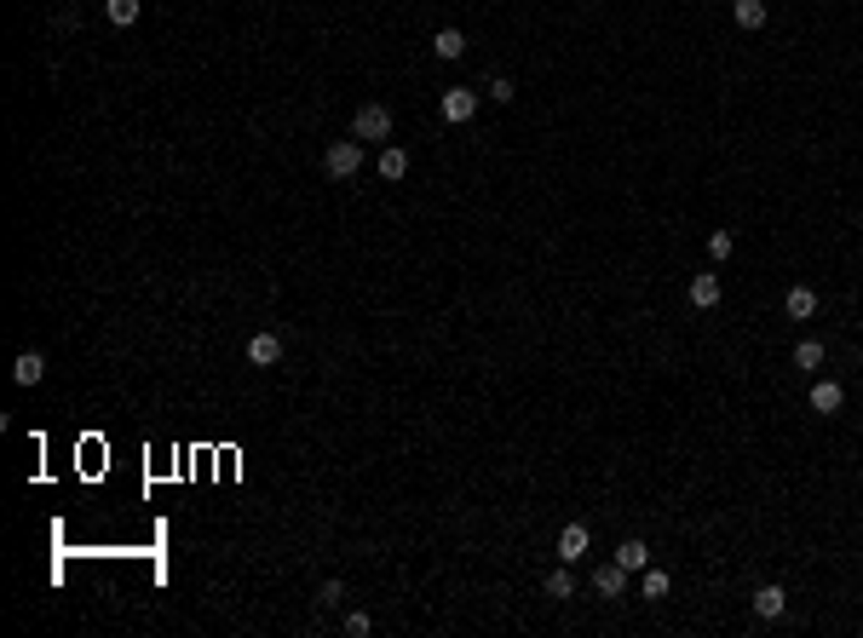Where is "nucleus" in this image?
I'll list each match as a JSON object with an SVG mask.
<instances>
[{"label": "nucleus", "instance_id": "1", "mask_svg": "<svg viewBox=\"0 0 863 638\" xmlns=\"http://www.w3.org/2000/svg\"><path fill=\"white\" fill-rule=\"evenodd\" d=\"M351 139H357V144L392 139V109H386V104H363L357 116H351Z\"/></svg>", "mask_w": 863, "mask_h": 638}, {"label": "nucleus", "instance_id": "2", "mask_svg": "<svg viewBox=\"0 0 863 638\" xmlns=\"http://www.w3.org/2000/svg\"><path fill=\"white\" fill-rule=\"evenodd\" d=\"M357 167H363V144L357 139H334L323 150V173L328 179H357Z\"/></svg>", "mask_w": 863, "mask_h": 638}, {"label": "nucleus", "instance_id": "3", "mask_svg": "<svg viewBox=\"0 0 863 638\" xmlns=\"http://www.w3.org/2000/svg\"><path fill=\"white\" fill-rule=\"evenodd\" d=\"M437 116H443L449 127H467V121L478 116V92H472V87H449L443 98H437Z\"/></svg>", "mask_w": 863, "mask_h": 638}, {"label": "nucleus", "instance_id": "4", "mask_svg": "<svg viewBox=\"0 0 863 638\" xmlns=\"http://www.w3.org/2000/svg\"><path fill=\"white\" fill-rule=\"evenodd\" d=\"M587 546H593V530H587V523H564V530H558V563H581V558H587Z\"/></svg>", "mask_w": 863, "mask_h": 638}, {"label": "nucleus", "instance_id": "5", "mask_svg": "<svg viewBox=\"0 0 863 638\" xmlns=\"http://www.w3.org/2000/svg\"><path fill=\"white\" fill-rule=\"evenodd\" d=\"M593 593H599V598H622L627 593V570H622V563H599V570H593Z\"/></svg>", "mask_w": 863, "mask_h": 638}, {"label": "nucleus", "instance_id": "6", "mask_svg": "<svg viewBox=\"0 0 863 638\" xmlns=\"http://www.w3.org/2000/svg\"><path fill=\"white\" fill-rule=\"evenodd\" d=\"M811 414H841V403H846V391L835 386V379H811Z\"/></svg>", "mask_w": 863, "mask_h": 638}, {"label": "nucleus", "instance_id": "7", "mask_svg": "<svg viewBox=\"0 0 863 638\" xmlns=\"http://www.w3.org/2000/svg\"><path fill=\"white\" fill-rule=\"evenodd\" d=\"M248 363L253 368H276V363H283V339H276V334H253L248 339Z\"/></svg>", "mask_w": 863, "mask_h": 638}, {"label": "nucleus", "instance_id": "8", "mask_svg": "<svg viewBox=\"0 0 863 638\" xmlns=\"http://www.w3.org/2000/svg\"><path fill=\"white\" fill-rule=\"evenodd\" d=\"M12 379H18V386H41V379H46V357H41V351H18Z\"/></svg>", "mask_w": 863, "mask_h": 638}, {"label": "nucleus", "instance_id": "9", "mask_svg": "<svg viewBox=\"0 0 863 638\" xmlns=\"http://www.w3.org/2000/svg\"><path fill=\"white\" fill-rule=\"evenodd\" d=\"M685 293H691V305H697V311H714L725 288H720V276H691V288H685Z\"/></svg>", "mask_w": 863, "mask_h": 638}, {"label": "nucleus", "instance_id": "10", "mask_svg": "<svg viewBox=\"0 0 863 638\" xmlns=\"http://www.w3.org/2000/svg\"><path fill=\"white\" fill-rule=\"evenodd\" d=\"M783 610H788V593H783V586H760V593H755V616L760 621H777Z\"/></svg>", "mask_w": 863, "mask_h": 638}, {"label": "nucleus", "instance_id": "11", "mask_svg": "<svg viewBox=\"0 0 863 638\" xmlns=\"http://www.w3.org/2000/svg\"><path fill=\"white\" fill-rule=\"evenodd\" d=\"M616 563H622L627 575H645L651 570V546L645 541H622V546H616Z\"/></svg>", "mask_w": 863, "mask_h": 638}, {"label": "nucleus", "instance_id": "12", "mask_svg": "<svg viewBox=\"0 0 863 638\" xmlns=\"http://www.w3.org/2000/svg\"><path fill=\"white\" fill-rule=\"evenodd\" d=\"M432 52L443 58V64H455V58H467V35H460V29H437L432 35Z\"/></svg>", "mask_w": 863, "mask_h": 638}, {"label": "nucleus", "instance_id": "13", "mask_svg": "<svg viewBox=\"0 0 863 638\" xmlns=\"http://www.w3.org/2000/svg\"><path fill=\"white\" fill-rule=\"evenodd\" d=\"M783 311L795 316V323H806V316H818V293H811V288H788L783 293Z\"/></svg>", "mask_w": 863, "mask_h": 638}, {"label": "nucleus", "instance_id": "14", "mask_svg": "<svg viewBox=\"0 0 863 638\" xmlns=\"http://www.w3.org/2000/svg\"><path fill=\"white\" fill-rule=\"evenodd\" d=\"M139 12H144V0H104V18L116 23V29H132Z\"/></svg>", "mask_w": 863, "mask_h": 638}, {"label": "nucleus", "instance_id": "15", "mask_svg": "<svg viewBox=\"0 0 863 638\" xmlns=\"http://www.w3.org/2000/svg\"><path fill=\"white\" fill-rule=\"evenodd\" d=\"M731 18L743 23V29H765V0H737Z\"/></svg>", "mask_w": 863, "mask_h": 638}, {"label": "nucleus", "instance_id": "16", "mask_svg": "<svg viewBox=\"0 0 863 638\" xmlns=\"http://www.w3.org/2000/svg\"><path fill=\"white\" fill-rule=\"evenodd\" d=\"M404 173H409V150L386 144V150H380V179H404Z\"/></svg>", "mask_w": 863, "mask_h": 638}, {"label": "nucleus", "instance_id": "17", "mask_svg": "<svg viewBox=\"0 0 863 638\" xmlns=\"http://www.w3.org/2000/svg\"><path fill=\"white\" fill-rule=\"evenodd\" d=\"M795 368L818 374V368H823V339H800V346H795Z\"/></svg>", "mask_w": 863, "mask_h": 638}, {"label": "nucleus", "instance_id": "18", "mask_svg": "<svg viewBox=\"0 0 863 638\" xmlns=\"http://www.w3.org/2000/svg\"><path fill=\"white\" fill-rule=\"evenodd\" d=\"M547 598H576V575H570V563L547 575Z\"/></svg>", "mask_w": 863, "mask_h": 638}, {"label": "nucleus", "instance_id": "19", "mask_svg": "<svg viewBox=\"0 0 863 638\" xmlns=\"http://www.w3.org/2000/svg\"><path fill=\"white\" fill-rule=\"evenodd\" d=\"M667 586H674V581H667L662 570H645V581H639V593H645L651 604H656V598H667Z\"/></svg>", "mask_w": 863, "mask_h": 638}, {"label": "nucleus", "instance_id": "20", "mask_svg": "<svg viewBox=\"0 0 863 638\" xmlns=\"http://www.w3.org/2000/svg\"><path fill=\"white\" fill-rule=\"evenodd\" d=\"M317 604L323 610H340V604H346V581H323L317 586Z\"/></svg>", "mask_w": 863, "mask_h": 638}, {"label": "nucleus", "instance_id": "21", "mask_svg": "<svg viewBox=\"0 0 863 638\" xmlns=\"http://www.w3.org/2000/svg\"><path fill=\"white\" fill-rule=\"evenodd\" d=\"M708 253H714V259H731V253H737V236H731V230H714V236H708Z\"/></svg>", "mask_w": 863, "mask_h": 638}, {"label": "nucleus", "instance_id": "22", "mask_svg": "<svg viewBox=\"0 0 863 638\" xmlns=\"http://www.w3.org/2000/svg\"><path fill=\"white\" fill-rule=\"evenodd\" d=\"M346 633L351 638H369L374 633V616H369V610H351V616H346Z\"/></svg>", "mask_w": 863, "mask_h": 638}, {"label": "nucleus", "instance_id": "23", "mask_svg": "<svg viewBox=\"0 0 863 638\" xmlns=\"http://www.w3.org/2000/svg\"><path fill=\"white\" fill-rule=\"evenodd\" d=\"M490 98H495V104H513V98H518V87H513L507 76H490Z\"/></svg>", "mask_w": 863, "mask_h": 638}]
</instances>
